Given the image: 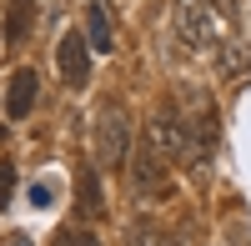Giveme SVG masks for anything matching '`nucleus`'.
I'll return each instance as SVG.
<instances>
[{
	"label": "nucleus",
	"instance_id": "nucleus-2",
	"mask_svg": "<svg viewBox=\"0 0 251 246\" xmlns=\"http://www.w3.org/2000/svg\"><path fill=\"white\" fill-rule=\"evenodd\" d=\"M96 151H100V166H126V161H131V116H126L116 100H111V106H100Z\"/></svg>",
	"mask_w": 251,
	"mask_h": 246
},
{
	"label": "nucleus",
	"instance_id": "nucleus-10",
	"mask_svg": "<svg viewBox=\"0 0 251 246\" xmlns=\"http://www.w3.org/2000/svg\"><path fill=\"white\" fill-rule=\"evenodd\" d=\"M75 201H80V216H100L106 206H100V181H96V166H80V176H75Z\"/></svg>",
	"mask_w": 251,
	"mask_h": 246
},
{
	"label": "nucleus",
	"instance_id": "nucleus-9",
	"mask_svg": "<svg viewBox=\"0 0 251 246\" xmlns=\"http://www.w3.org/2000/svg\"><path fill=\"white\" fill-rule=\"evenodd\" d=\"M30 20H35V0H10L5 10V46H20L30 35Z\"/></svg>",
	"mask_w": 251,
	"mask_h": 246
},
{
	"label": "nucleus",
	"instance_id": "nucleus-6",
	"mask_svg": "<svg viewBox=\"0 0 251 246\" xmlns=\"http://www.w3.org/2000/svg\"><path fill=\"white\" fill-rule=\"evenodd\" d=\"M146 146H151L156 156H181V116L161 111L151 126H146Z\"/></svg>",
	"mask_w": 251,
	"mask_h": 246
},
{
	"label": "nucleus",
	"instance_id": "nucleus-16",
	"mask_svg": "<svg viewBox=\"0 0 251 246\" xmlns=\"http://www.w3.org/2000/svg\"><path fill=\"white\" fill-rule=\"evenodd\" d=\"M30 201L35 206H50V186H30Z\"/></svg>",
	"mask_w": 251,
	"mask_h": 246
},
{
	"label": "nucleus",
	"instance_id": "nucleus-7",
	"mask_svg": "<svg viewBox=\"0 0 251 246\" xmlns=\"http://www.w3.org/2000/svg\"><path fill=\"white\" fill-rule=\"evenodd\" d=\"M35 91H40L35 71H15V75H10V91H5V116H10V121H25L30 106H35Z\"/></svg>",
	"mask_w": 251,
	"mask_h": 246
},
{
	"label": "nucleus",
	"instance_id": "nucleus-15",
	"mask_svg": "<svg viewBox=\"0 0 251 246\" xmlns=\"http://www.w3.org/2000/svg\"><path fill=\"white\" fill-rule=\"evenodd\" d=\"M60 246H100L91 231H66V236H60Z\"/></svg>",
	"mask_w": 251,
	"mask_h": 246
},
{
	"label": "nucleus",
	"instance_id": "nucleus-4",
	"mask_svg": "<svg viewBox=\"0 0 251 246\" xmlns=\"http://www.w3.org/2000/svg\"><path fill=\"white\" fill-rule=\"evenodd\" d=\"M126 166H131V181H136L141 196H166V191H171V181H166V161H161L151 146H141Z\"/></svg>",
	"mask_w": 251,
	"mask_h": 246
},
{
	"label": "nucleus",
	"instance_id": "nucleus-3",
	"mask_svg": "<svg viewBox=\"0 0 251 246\" xmlns=\"http://www.w3.org/2000/svg\"><path fill=\"white\" fill-rule=\"evenodd\" d=\"M176 35L191 50H216V15L201 0H176Z\"/></svg>",
	"mask_w": 251,
	"mask_h": 246
},
{
	"label": "nucleus",
	"instance_id": "nucleus-1",
	"mask_svg": "<svg viewBox=\"0 0 251 246\" xmlns=\"http://www.w3.org/2000/svg\"><path fill=\"white\" fill-rule=\"evenodd\" d=\"M216 136H221V116L211 106V96L201 91H186V116H181V161L191 171H201L216 151Z\"/></svg>",
	"mask_w": 251,
	"mask_h": 246
},
{
	"label": "nucleus",
	"instance_id": "nucleus-8",
	"mask_svg": "<svg viewBox=\"0 0 251 246\" xmlns=\"http://www.w3.org/2000/svg\"><path fill=\"white\" fill-rule=\"evenodd\" d=\"M86 40H91V50L100 55H111L116 50V25H111V10H106V0H91V10H86Z\"/></svg>",
	"mask_w": 251,
	"mask_h": 246
},
{
	"label": "nucleus",
	"instance_id": "nucleus-13",
	"mask_svg": "<svg viewBox=\"0 0 251 246\" xmlns=\"http://www.w3.org/2000/svg\"><path fill=\"white\" fill-rule=\"evenodd\" d=\"M15 181H20V176H15V166H10V161H0V211L10 206V196H15Z\"/></svg>",
	"mask_w": 251,
	"mask_h": 246
},
{
	"label": "nucleus",
	"instance_id": "nucleus-12",
	"mask_svg": "<svg viewBox=\"0 0 251 246\" xmlns=\"http://www.w3.org/2000/svg\"><path fill=\"white\" fill-rule=\"evenodd\" d=\"M216 66H221V75H236L241 66H251V46H241V40L216 46Z\"/></svg>",
	"mask_w": 251,
	"mask_h": 246
},
{
	"label": "nucleus",
	"instance_id": "nucleus-11",
	"mask_svg": "<svg viewBox=\"0 0 251 246\" xmlns=\"http://www.w3.org/2000/svg\"><path fill=\"white\" fill-rule=\"evenodd\" d=\"M126 246H166V231L151 216H136L131 226H126Z\"/></svg>",
	"mask_w": 251,
	"mask_h": 246
},
{
	"label": "nucleus",
	"instance_id": "nucleus-14",
	"mask_svg": "<svg viewBox=\"0 0 251 246\" xmlns=\"http://www.w3.org/2000/svg\"><path fill=\"white\" fill-rule=\"evenodd\" d=\"M201 5H206V10H211L216 20H236V10H241V5H236V0H201Z\"/></svg>",
	"mask_w": 251,
	"mask_h": 246
},
{
	"label": "nucleus",
	"instance_id": "nucleus-5",
	"mask_svg": "<svg viewBox=\"0 0 251 246\" xmlns=\"http://www.w3.org/2000/svg\"><path fill=\"white\" fill-rule=\"evenodd\" d=\"M60 75H66V86H86V80H91V40L86 35H80V30H71L66 40H60Z\"/></svg>",
	"mask_w": 251,
	"mask_h": 246
}]
</instances>
